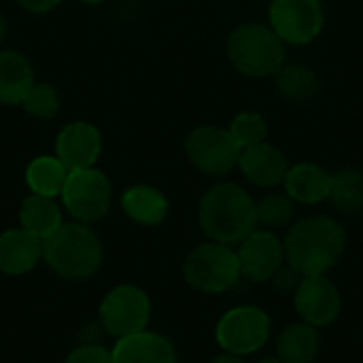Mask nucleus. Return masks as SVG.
<instances>
[{
    "instance_id": "1",
    "label": "nucleus",
    "mask_w": 363,
    "mask_h": 363,
    "mask_svg": "<svg viewBox=\"0 0 363 363\" xmlns=\"http://www.w3.org/2000/svg\"><path fill=\"white\" fill-rule=\"evenodd\" d=\"M285 262L302 277L328 274L345 255L347 230L328 215H311L294 221L283 238Z\"/></svg>"
},
{
    "instance_id": "2",
    "label": "nucleus",
    "mask_w": 363,
    "mask_h": 363,
    "mask_svg": "<svg viewBox=\"0 0 363 363\" xmlns=\"http://www.w3.org/2000/svg\"><path fill=\"white\" fill-rule=\"evenodd\" d=\"M198 223L208 240L236 247L259 228L255 200L238 183H217L200 198Z\"/></svg>"
},
{
    "instance_id": "3",
    "label": "nucleus",
    "mask_w": 363,
    "mask_h": 363,
    "mask_svg": "<svg viewBox=\"0 0 363 363\" xmlns=\"http://www.w3.org/2000/svg\"><path fill=\"white\" fill-rule=\"evenodd\" d=\"M102 257L100 238L89 225L79 221L62 223L43 240V259L55 274L68 281H81L96 274Z\"/></svg>"
},
{
    "instance_id": "4",
    "label": "nucleus",
    "mask_w": 363,
    "mask_h": 363,
    "mask_svg": "<svg viewBox=\"0 0 363 363\" xmlns=\"http://www.w3.org/2000/svg\"><path fill=\"white\" fill-rule=\"evenodd\" d=\"M228 60L245 77L268 79L287 62V45L268 23H240L228 36Z\"/></svg>"
},
{
    "instance_id": "5",
    "label": "nucleus",
    "mask_w": 363,
    "mask_h": 363,
    "mask_svg": "<svg viewBox=\"0 0 363 363\" xmlns=\"http://www.w3.org/2000/svg\"><path fill=\"white\" fill-rule=\"evenodd\" d=\"M183 279L202 294H223L232 289L240 277L236 249L215 240L194 247L183 262Z\"/></svg>"
},
{
    "instance_id": "6",
    "label": "nucleus",
    "mask_w": 363,
    "mask_h": 363,
    "mask_svg": "<svg viewBox=\"0 0 363 363\" xmlns=\"http://www.w3.org/2000/svg\"><path fill=\"white\" fill-rule=\"evenodd\" d=\"M272 334L270 315L257 306H234L221 315L215 328V340L223 353L253 355L268 342Z\"/></svg>"
},
{
    "instance_id": "7",
    "label": "nucleus",
    "mask_w": 363,
    "mask_h": 363,
    "mask_svg": "<svg viewBox=\"0 0 363 363\" xmlns=\"http://www.w3.org/2000/svg\"><path fill=\"white\" fill-rule=\"evenodd\" d=\"M60 196L70 217L79 223L89 225L106 217L113 200V187L102 170L81 168L68 172Z\"/></svg>"
},
{
    "instance_id": "8",
    "label": "nucleus",
    "mask_w": 363,
    "mask_h": 363,
    "mask_svg": "<svg viewBox=\"0 0 363 363\" xmlns=\"http://www.w3.org/2000/svg\"><path fill=\"white\" fill-rule=\"evenodd\" d=\"M185 153L196 170L211 177H225L238 168L242 149L228 128L198 125L185 138Z\"/></svg>"
},
{
    "instance_id": "9",
    "label": "nucleus",
    "mask_w": 363,
    "mask_h": 363,
    "mask_svg": "<svg viewBox=\"0 0 363 363\" xmlns=\"http://www.w3.org/2000/svg\"><path fill=\"white\" fill-rule=\"evenodd\" d=\"M268 26L285 45L304 47L319 38L325 26L321 0H270Z\"/></svg>"
},
{
    "instance_id": "10",
    "label": "nucleus",
    "mask_w": 363,
    "mask_h": 363,
    "mask_svg": "<svg viewBox=\"0 0 363 363\" xmlns=\"http://www.w3.org/2000/svg\"><path fill=\"white\" fill-rule=\"evenodd\" d=\"M151 317V302L147 294L134 285H119L111 289L100 304V323L113 338L134 336L147 330Z\"/></svg>"
},
{
    "instance_id": "11",
    "label": "nucleus",
    "mask_w": 363,
    "mask_h": 363,
    "mask_svg": "<svg viewBox=\"0 0 363 363\" xmlns=\"http://www.w3.org/2000/svg\"><path fill=\"white\" fill-rule=\"evenodd\" d=\"M294 308L300 321L315 328H328L340 317L342 296L336 283L328 279V274L302 277L294 291Z\"/></svg>"
},
{
    "instance_id": "12",
    "label": "nucleus",
    "mask_w": 363,
    "mask_h": 363,
    "mask_svg": "<svg viewBox=\"0 0 363 363\" xmlns=\"http://www.w3.org/2000/svg\"><path fill=\"white\" fill-rule=\"evenodd\" d=\"M240 277L249 283H268L285 264L283 238L272 230H255L240 245H236Z\"/></svg>"
},
{
    "instance_id": "13",
    "label": "nucleus",
    "mask_w": 363,
    "mask_h": 363,
    "mask_svg": "<svg viewBox=\"0 0 363 363\" xmlns=\"http://www.w3.org/2000/svg\"><path fill=\"white\" fill-rule=\"evenodd\" d=\"M102 153V134L87 121H72L64 125L55 140V157L68 170L94 168Z\"/></svg>"
},
{
    "instance_id": "14",
    "label": "nucleus",
    "mask_w": 363,
    "mask_h": 363,
    "mask_svg": "<svg viewBox=\"0 0 363 363\" xmlns=\"http://www.w3.org/2000/svg\"><path fill=\"white\" fill-rule=\"evenodd\" d=\"M289 166L291 164L287 155L279 147L270 145L268 140L242 149L240 160H238V170L242 172V177L251 185L262 187V189L283 187Z\"/></svg>"
},
{
    "instance_id": "15",
    "label": "nucleus",
    "mask_w": 363,
    "mask_h": 363,
    "mask_svg": "<svg viewBox=\"0 0 363 363\" xmlns=\"http://www.w3.org/2000/svg\"><path fill=\"white\" fill-rule=\"evenodd\" d=\"M330 183L332 172L328 168L315 162H300L289 166L287 177L283 181V189L296 204L315 206L328 202Z\"/></svg>"
},
{
    "instance_id": "16",
    "label": "nucleus",
    "mask_w": 363,
    "mask_h": 363,
    "mask_svg": "<svg viewBox=\"0 0 363 363\" xmlns=\"http://www.w3.org/2000/svg\"><path fill=\"white\" fill-rule=\"evenodd\" d=\"M113 353V363H177L174 345L155 332H138L134 336L119 338Z\"/></svg>"
},
{
    "instance_id": "17",
    "label": "nucleus",
    "mask_w": 363,
    "mask_h": 363,
    "mask_svg": "<svg viewBox=\"0 0 363 363\" xmlns=\"http://www.w3.org/2000/svg\"><path fill=\"white\" fill-rule=\"evenodd\" d=\"M43 259V238L19 230L0 234V272L19 277L28 274Z\"/></svg>"
},
{
    "instance_id": "18",
    "label": "nucleus",
    "mask_w": 363,
    "mask_h": 363,
    "mask_svg": "<svg viewBox=\"0 0 363 363\" xmlns=\"http://www.w3.org/2000/svg\"><path fill=\"white\" fill-rule=\"evenodd\" d=\"M272 81L274 91L289 104H308L321 91L319 74L304 62H285Z\"/></svg>"
},
{
    "instance_id": "19",
    "label": "nucleus",
    "mask_w": 363,
    "mask_h": 363,
    "mask_svg": "<svg viewBox=\"0 0 363 363\" xmlns=\"http://www.w3.org/2000/svg\"><path fill=\"white\" fill-rule=\"evenodd\" d=\"M121 208L134 223L155 228L166 221L170 204L157 187L132 185L121 196Z\"/></svg>"
},
{
    "instance_id": "20",
    "label": "nucleus",
    "mask_w": 363,
    "mask_h": 363,
    "mask_svg": "<svg viewBox=\"0 0 363 363\" xmlns=\"http://www.w3.org/2000/svg\"><path fill=\"white\" fill-rule=\"evenodd\" d=\"M321 349L319 328L296 321L277 336V357L283 363H315Z\"/></svg>"
},
{
    "instance_id": "21",
    "label": "nucleus",
    "mask_w": 363,
    "mask_h": 363,
    "mask_svg": "<svg viewBox=\"0 0 363 363\" xmlns=\"http://www.w3.org/2000/svg\"><path fill=\"white\" fill-rule=\"evenodd\" d=\"M34 85V70L30 60L15 51H0V104L17 106Z\"/></svg>"
},
{
    "instance_id": "22",
    "label": "nucleus",
    "mask_w": 363,
    "mask_h": 363,
    "mask_svg": "<svg viewBox=\"0 0 363 363\" xmlns=\"http://www.w3.org/2000/svg\"><path fill=\"white\" fill-rule=\"evenodd\" d=\"M19 223H21V228L26 232H30V234L45 240L64 221H62V211H60V206L55 204L53 198L32 194L19 206Z\"/></svg>"
},
{
    "instance_id": "23",
    "label": "nucleus",
    "mask_w": 363,
    "mask_h": 363,
    "mask_svg": "<svg viewBox=\"0 0 363 363\" xmlns=\"http://www.w3.org/2000/svg\"><path fill=\"white\" fill-rule=\"evenodd\" d=\"M328 202L342 215L363 213V172L357 168H340L332 172Z\"/></svg>"
},
{
    "instance_id": "24",
    "label": "nucleus",
    "mask_w": 363,
    "mask_h": 363,
    "mask_svg": "<svg viewBox=\"0 0 363 363\" xmlns=\"http://www.w3.org/2000/svg\"><path fill=\"white\" fill-rule=\"evenodd\" d=\"M68 168L51 155H40L34 157L28 168H26V183L30 187L32 194L36 196H47V198H55L62 194L64 183L68 179Z\"/></svg>"
},
{
    "instance_id": "25",
    "label": "nucleus",
    "mask_w": 363,
    "mask_h": 363,
    "mask_svg": "<svg viewBox=\"0 0 363 363\" xmlns=\"http://www.w3.org/2000/svg\"><path fill=\"white\" fill-rule=\"evenodd\" d=\"M257 223L266 230H287L296 221V202L285 191H268L255 200Z\"/></svg>"
},
{
    "instance_id": "26",
    "label": "nucleus",
    "mask_w": 363,
    "mask_h": 363,
    "mask_svg": "<svg viewBox=\"0 0 363 363\" xmlns=\"http://www.w3.org/2000/svg\"><path fill=\"white\" fill-rule=\"evenodd\" d=\"M230 134L240 145V149L259 145L268 138V121L257 111H242L230 123Z\"/></svg>"
},
{
    "instance_id": "27",
    "label": "nucleus",
    "mask_w": 363,
    "mask_h": 363,
    "mask_svg": "<svg viewBox=\"0 0 363 363\" xmlns=\"http://www.w3.org/2000/svg\"><path fill=\"white\" fill-rule=\"evenodd\" d=\"M21 106L28 115L38 119H51L60 111V94L49 83H34L26 94Z\"/></svg>"
},
{
    "instance_id": "28",
    "label": "nucleus",
    "mask_w": 363,
    "mask_h": 363,
    "mask_svg": "<svg viewBox=\"0 0 363 363\" xmlns=\"http://www.w3.org/2000/svg\"><path fill=\"white\" fill-rule=\"evenodd\" d=\"M64 363H113V353L102 345H79Z\"/></svg>"
},
{
    "instance_id": "29",
    "label": "nucleus",
    "mask_w": 363,
    "mask_h": 363,
    "mask_svg": "<svg viewBox=\"0 0 363 363\" xmlns=\"http://www.w3.org/2000/svg\"><path fill=\"white\" fill-rule=\"evenodd\" d=\"M300 281H302V274L298 272V270H294L287 262L279 268V272L272 277V285H274V289H279V291H283V294H294L296 291V287L300 285Z\"/></svg>"
},
{
    "instance_id": "30",
    "label": "nucleus",
    "mask_w": 363,
    "mask_h": 363,
    "mask_svg": "<svg viewBox=\"0 0 363 363\" xmlns=\"http://www.w3.org/2000/svg\"><path fill=\"white\" fill-rule=\"evenodd\" d=\"M108 336L100 321H89L79 330V342L81 345H102V338Z\"/></svg>"
},
{
    "instance_id": "31",
    "label": "nucleus",
    "mask_w": 363,
    "mask_h": 363,
    "mask_svg": "<svg viewBox=\"0 0 363 363\" xmlns=\"http://www.w3.org/2000/svg\"><path fill=\"white\" fill-rule=\"evenodd\" d=\"M15 2L30 13H47L51 9H55L62 0H15Z\"/></svg>"
},
{
    "instance_id": "32",
    "label": "nucleus",
    "mask_w": 363,
    "mask_h": 363,
    "mask_svg": "<svg viewBox=\"0 0 363 363\" xmlns=\"http://www.w3.org/2000/svg\"><path fill=\"white\" fill-rule=\"evenodd\" d=\"M211 363H247V362H245V357H240V355L221 353V355H217V357H215Z\"/></svg>"
},
{
    "instance_id": "33",
    "label": "nucleus",
    "mask_w": 363,
    "mask_h": 363,
    "mask_svg": "<svg viewBox=\"0 0 363 363\" xmlns=\"http://www.w3.org/2000/svg\"><path fill=\"white\" fill-rule=\"evenodd\" d=\"M257 363H283L277 355H270V357H262Z\"/></svg>"
},
{
    "instance_id": "34",
    "label": "nucleus",
    "mask_w": 363,
    "mask_h": 363,
    "mask_svg": "<svg viewBox=\"0 0 363 363\" xmlns=\"http://www.w3.org/2000/svg\"><path fill=\"white\" fill-rule=\"evenodd\" d=\"M4 34H6V21H4V17L0 15V43H2Z\"/></svg>"
},
{
    "instance_id": "35",
    "label": "nucleus",
    "mask_w": 363,
    "mask_h": 363,
    "mask_svg": "<svg viewBox=\"0 0 363 363\" xmlns=\"http://www.w3.org/2000/svg\"><path fill=\"white\" fill-rule=\"evenodd\" d=\"M79 2H85V4H102L106 0H79Z\"/></svg>"
},
{
    "instance_id": "36",
    "label": "nucleus",
    "mask_w": 363,
    "mask_h": 363,
    "mask_svg": "<svg viewBox=\"0 0 363 363\" xmlns=\"http://www.w3.org/2000/svg\"><path fill=\"white\" fill-rule=\"evenodd\" d=\"M362 338H363V330H362Z\"/></svg>"
}]
</instances>
